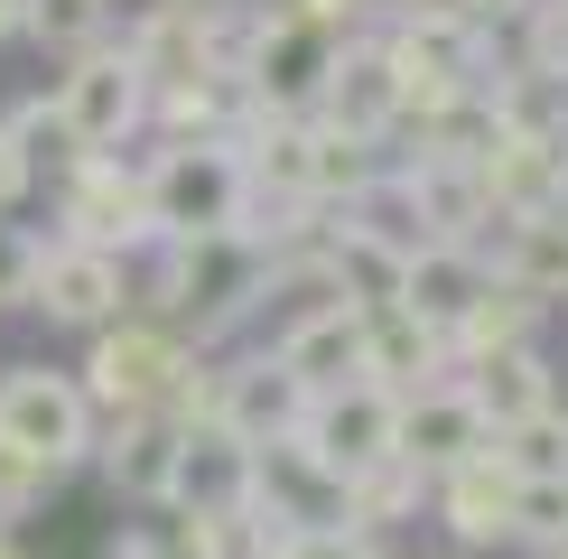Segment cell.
I'll use <instances>...</instances> for the list:
<instances>
[{"label": "cell", "mask_w": 568, "mask_h": 559, "mask_svg": "<svg viewBox=\"0 0 568 559\" xmlns=\"http://www.w3.org/2000/svg\"><path fill=\"white\" fill-rule=\"evenodd\" d=\"M140 186H150L159 243H215V233L243 224V159H233V140H159Z\"/></svg>", "instance_id": "obj_1"}, {"label": "cell", "mask_w": 568, "mask_h": 559, "mask_svg": "<svg viewBox=\"0 0 568 559\" xmlns=\"http://www.w3.org/2000/svg\"><path fill=\"white\" fill-rule=\"evenodd\" d=\"M186 364H196V345H186L178 326H159V317L131 308L122 326H103V336L84 345L75 383H84L93 419H131V410H169V392L186 383Z\"/></svg>", "instance_id": "obj_2"}, {"label": "cell", "mask_w": 568, "mask_h": 559, "mask_svg": "<svg viewBox=\"0 0 568 559\" xmlns=\"http://www.w3.org/2000/svg\"><path fill=\"white\" fill-rule=\"evenodd\" d=\"M47 243H84V252H112V262H140V252L159 243L150 233V186H140L131 159H65L57 169V233Z\"/></svg>", "instance_id": "obj_3"}, {"label": "cell", "mask_w": 568, "mask_h": 559, "mask_svg": "<svg viewBox=\"0 0 568 559\" xmlns=\"http://www.w3.org/2000/svg\"><path fill=\"white\" fill-rule=\"evenodd\" d=\"M57 122L65 140H75V159L84 150H103V159H122V140L150 131V84H140V65L122 57V38H103V47H84V57H65V75H57Z\"/></svg>", "instance_id": "obj_4"}, {"label": "cell", "mask_w": 568, "mask_h": 559, "mask_svg": "<svg viewBox=\"0 0 568 559\" xmlns=\"http://www.w3.org/2000/svg\"><path fill=\"white\" fill-rule=\"evenodd\" d=\"M93 402H84V383L65 364H10L0 373V438L10 448H29L47 457L65 476V466H93Z\"/></svg>", "instance_id": "obj_5"}, {"label": "cell", "mask_w": 568, "mask_h": 559, "mask_svg": "<svg viewBox=\"0 0 568 559\" xmlns=\"http://www.w3.org/2000/svg\"><path fill=\"white\" fill-rule=\"evenodd\" d=\"M140 298L131 262H112V252H84V243H47V262L29 280V308L47 326H65V336H103V326H122Z\"/></svg>", "instance_id": "obj_6"}, {"label": "cell", "mask_w": 568, "mask_h": 559, "mask_svg": "<svg viewBox=\"0 0 568 559\" xmlns=\"http://www.w3.org/2000/svg\"><path fill=\"white\" fill-rule=\"evenodd\" d=\"M336 29H317V19H262V47H252L243 65V103L271 112V122H307L326 93V65H336Z\"/></svg>", "instance_id": "obj_7"}, {"label": "cell", "mask_w": 568, "mask_h": 559, "mask_svg": "<svg viewBox=\"0 0 568 559\" xmlns=\"http://www.w3.org/2000/svg\"><path fill=\"white\" fill-rule=\"evenodd\" d=\"M392 429H400V402L383 383H345V392H317L298 410V448L326 466V476H364V466L392 457Z\"/></svg>", "instance_id": "obj_8"}, {"label": "cell", "mask_w": 568, "mask_h": 559, "mask_svg": "<svg viewBox=\"0 0 568 559\" xmlns=\"http://www.w3.org/2000/svg\"><path fill=\"white\" fill-rule=\"evenodd\" d=\"M392 457L419 466V476L438 485V476H457V466L494 457V419L476 410V392H466V383H429V392H410V402H400Z\"/></svg>", "instance_id": "obj_9"}, {"label": "cell", "mask_w": 568, "mask_h": 559, "mask_svg": "<svg viewBox=\"0 0 568 559\" xmlns=\"http://www.w3.org/2000/svg\"><path fill=\"white\" fill-rule=\"evenodd\" d=\"M307 122H326V131H345V140H373V150H392V131H400V75H392V47L383 38H345L336 47V65H326V93H317V112Z\"/></svg>", "instance_id": "obj_10"}, {"label": "cell", "mask_w": 568, "mask_h": 559, "mask_svg": "<svg viewBox=\"0 0 568 559\" xmlns=\"http://www.w3.org/2000/svg\"><path fill=\"white\" fill-rule=\"evenodd\" d=\"M252 512H262L271 531H290V541L298 531H345V476H326L298 438L252 448Z\"/></svg>", "instance_id": "obj_11"}, {"label": "cell", "mask_w": 568, "mask_h": 559, "mask_svg": "<svg viewBox=\"0 0 568 559\" xmlns=\"http://www.w3.org/2000/svg\"><path fill=\"white\" fill-rule=\"evenodd\" d=\"M178 448L186 429L169 410H131V419H103L93 429V466H103V485L140 512H169V485H178Z\"/></svg>", "instance_id": "obj_12"}, {"label": "cell", "mask_w": 568, "mask_h": 559, "mask_svg": "<svg viewBox=\"0 0 568 559\" xmlns=\"http://www.w3.org/2000/svg\"><path fill=\"white\" fill-rule=\"evenodd\" d=\"M298 410H307V392L271 364V345H252V355H224L215 429L233 438V448H280V438H298Z\"/></svg>", "instance_id": "obj_13"}, {"label": "cell", "mask_w": 568, "mask_h": 559, "mask_svg": "<svg viewBox=\"0 0 568 559\" xmlns=\"http://www.w3.org/2000/svg\"><path fill=\"white\" fill-rule=\"evenodd\" d=\"M271 364L317 402V392H345L364 383V308H307L271 336Z\"/></svg>", "instance_id": "obj_14"}, {"label": "cell", "mask_w": 568, "mask_h": 559, "mask_svg": "<svg viewBox=\"0 0 568 559\" xmlns=\"http://www.w3.org/2000/svg\"><path fill=\"white\" fill-rule=\"evenodd\" d=\"M476 177H485L494 224H523V215L568 205V159H559V140H531V131H494V150L476 159Z\"/></svg>", "instance_id": "obj_15"}, {"label": "cell", "mask_w": 568, "mask_h": 559, "mask_svg": "<svg viewBox=\"0 0 568 559\" xmlns=\"http://www.w3.org/2000/svg\"><path fill=\"white\" fill-rule=\"evenodd\" d=\"M364 383H383L392 402H410V392H429V383H457V355H447V336L419 326L410 308H373L364 317Z\"/></svg>", "instance_id": "obj_16"}, {"label": "cell", "mask_w": 568, "mask_h": 559, "mask_svg": "<svg viewBox=\"0 0 568 559\" xmlns=\"http://www.w3.org/2000/svg\"><path fill=\"white\" fill-rule=\"evenodd\" d=\"M400 177H410V205H419V233L429 243H466V252H485V233H494V205H485V177L466 169V159H400Z\"/></svg>", "instance_id": "obj_17"}, {"label": "cell", "mask_w": 568, "mask_h": 559, "mask_svg": "<svg viewBox=\"0 0 568 559\" xmlns=\"http://www.w3.org/2000/svg\"><path fill=\"white\" fill-rule=\"evenodd\" d=\"M485 280H494L485 252H466V243H419L410 271H400V308H410L419 326H438V336H457V317L485 298Z\"/></svg>", "instance_id": "obj_18"}, {"label": "cell", "mask_w": 568, "mask_h": 559, "mask_svg": "<svg viewBox=\"0 0 568 559\" xmlns=\"http://www.w3.org/2000/svg\"><path fill=\"white\" fill-rule=\"evenodd\" d=\"M429 512L447 522L457 550L513 541V476H504V457H476V466H457V476H438L429 485Z\"/></svg>", "instance_id": "obj_19"}, {"label": "cell", "mask_w": 568, "mask_h": 559, "mask_svg": "<svg viewBox=\"0 0 568 559\" xmlns=\"http://www.w3.org/2000/svg\"><path fill=\"white\" fill-rule=\"evenodd\" d=\"M485 262H494V280H513L523 298H568V205H550V215H523V224H504L485 243Z\"/></svg>", "instance_id": "obj_20"}, {"label": "cell", "mask_w": 568, "mask_h": 559, "mask_svg": "<svg viewBox=\"0 0 568 559\" xmlns=\"http://www.w3.org/2000/svg\"><path fill=\"white\" fill-rule=\"evenodd\" d=\"M457 383L476 392V410L494 419V438H504L513 419H531V410H550V402H559V383H550V364H540V345H513V355H485V364H466Z\"/></svg>", "instance_id": "obj_21"}, {"label": "cell", "mask_w": 568, "mask_h": 559, "mask_svg": "<svg viewBox=\"0 0 568 559\" xmlns=\"http://www.w3.org/2000/svg\"><path fill=\"white\" fill-rule=\"evenodd\" d=\"M215 504H252V448H233L224 429H196L178 448L169 512H215Z\"/></svg>", "instance_id": "obj_22"}, {"label": "cell", "mask_w": 568, "mask_h": 559, "mask_svg": "<svg viewBox=\"0 0 568 559\" xmlns=\"http://www.w3.org/2000/svg\"><path fill=\"white\" fill-rule=\"evenodd\" d=\"M290 531H271L252 504H215V512H169V559H280Z\"/></svg>", "instance_id": "obj_23"}, {"label": "cell", "mask_w": 568, "mask_h": 559, "mask_svg": "<svg viewBox=\"0 0 568 559\" xmlns=\"http://www.w3.org/2000/svg\"><path fill=\"white\" fill-rule=\"evenodd\" d=\"M531 336H540V298H523L513 280H485V298L457 317L447 355H457V373H466V364H485V355H513V345H531Z\"/></svg>", "instance_id": "obj_24"}, {"label": "cell", "mask_w": 568, "mask_h": 559, "mask_svg": "<svg viewBox=\"0 0 568 559\" xmlns=\"http://www.w3.org/2000/svg\"><path fill=\"white\" fill-rule=\"evenodd\" d=\"M419 504H429V476H419V466H400V457L364 466V476H345V531H364V541H383V531L419 522Z\"/></svg>", "instance_id": "obj_25"}, {"label": "cell", "mask_w": 568, "mask_h": 559, "mask_svg": "<svg viewBox=\"0 0 568 559\" xmlns=\"http://www.w3.org/2000/svg\"><path fill=\"white\" fill-rule=\"evenodd\" d=\"M326 262H336V289H345V308H400V271H410V252H383V243H364V233H345V224H326Z\"/></svg>", "instance_id": "obj_26"}, {"label": "cell", "mask_w": 568, "mask_h": 559, "mask_svg": "<svg viewBox=\"0 0 568 559\" xmlns=\"http://www.w3.org/2000/svg\"><path fill=\"white\" fill-rule=\"evenodd\" d=\"M326 224L364 233V243H383V252H419V243H429V233H419V205H410V177H400V159H383V177H373L364 196L345 205V215H326Z\"/></svg>", "instance_id": "obj_27"}, {"label": "cell", "mask_w": 568, "mask_h": 559, "mask_svg": "<svg viewBox=\"0 0 568 559\" xmlns=\"http://www.w3.org/2000/svg\"><path fill=\"white\" fill-rule=\"evenodd\" d=\"M494 457H504V476H513V485H568V402L531 410V419H513V429L494 438Z\"/></svg>", "instance_id": "obj_28"}, {"label": "cell", "mask_w": 568, "mask_h": 559, "mask_svg": "<svg viewBox=\"0 0 568 559\" xmlns=\"http://www.w3.org/2000/svg\"><path fill=\"white\" fill-rule=\"evenodd\" d=\"M19 38L47 47V57H84V47L112 38V0H29V19H19Z\"/></svg>", "instance_id": "obj_29"}, {"label": "cell", "mask_w": 568, "mask_h": 559, "mask_svg": "<svg viewBox=\"0 0 568 559\" xmlns=\"http://www.w3.org/2000/svg\"><path fill=\"white\" fill-rule=\"evenodd\" d=\"M513 541L540 559H568V485H513Z\"/></svg>", "instance_id": "obj_30"}, {"label": "cell", "mask_w": 568, "mask_h": 559, "mask_svg": "<svg viewBox=\"0 0 568 559\" xmlns=\"http://www.w3.org/2000/svg\"><path fill=\"white\" fill-rule=\"evenodd\" d=\"M57 466L47 457H29V448H10V438H0V522H19V512H38L47 495H57Z\"/></svg>", "instance_id": "obj_31"}, {"label": "cell", "mask_w": 568, "mask_h": 559, "mask_svg": "<svg viewBox=\"0 0 568 559\" xmlns=\"http://www.w3.org/2000/svg\"><path fill=\"white\" fill-rule=\"evenodd\" d=\"M38 262H47V233L38 224H0V308H29V280H38Z\"/></svg>", "instance_id": "obj_32"}, {"label": "cell", "mask_w": 568, "mask_h": 559, "mask_svg": "<svg viewBox=\"0 0 568 559\" xmlns=\"http://www.w3.org/2000/svg\"><path fill=\"white\" fill-rule=\"evenodd\" d=\"M429 10H447V0H345V38H392Z\"/></svg>", "instance_id": "obj_33"}, {"label": "cell", "mask_w": 568, "mask_h": 559, "mask_svg": "<svg viewBox=\"0 0 568 559\" xmlns=\"http://www.w3.org/2000/svg\"><path fill=\"white\" fill-rule=\"evenodd\" d=\"M280 559H392V550L364 531H298V541H280Z\"/></svg>", "instance_id": "obj_34"}, {"label": "cell", "mask_w": 568, "mask_h": 559, "mask_svg": "<svg viewBox=\"0 0 568 559\" xmlns=\"http://www.w3.org/2000/svg\"><path fill=\"white\" fill-rule=\"evenodd\" d=\"M447 10H457V19H476L485 38H523V19L540 10V0H447Z\"/></svg>", "instance_id": "obj_35"}, {"label": "cell", "mask_w": 568, "mask_h": 559, "mask_svg": "<svg viewBox=\"0 0 568 559\" xmlns=\"http://www.w3.org/2000/svg\"><path fill=\"white\" fill-rule=\"evenodd\" d=\"M29 196H38V169H29V159H19V140L0 131V224H10V215H19V205H29Z\"/></svg>", "instance_id": "obj_36"}, {"label": "cell", "mask_w": 568, "mask_h": 559, "mask_svg": "<svg viewBox=\"0 0 568 559\" xmlns=\"http://www.w3.org/2000/svg\"><path fill=\"white\" fill-rule=\"evenodd\" d=\"M262 19H317V29L345 38V0H262Z\"/></svg>", "instance_id": "obj_37"}, {"label": "cell", "mask_w": 568, "mask_h": 559, "mask_svg": "<svg viewBox=\"0 0 568 559\" xmlns=\"http://www.w3.org/2000/svg\"><path fill=\"white\" fill-rule=\"evenodd\" d=\"M112 559H169V531H150V522L112 531Z\"/></svg>", "instance_id": "obj_38"}, {"label": "cell", "mask_w": 568, "mask_h": 559, "mask_svg": "<svg viewBox=\"0 0 568 559\" xmlns=\"http://www.w3.org/2000/svg\"><path fill=\"white\" fill-rule=\"evenodd\" d=\"M19 19H29V0H0V47L19 38Z\"/></svg>", "instance_id": "obj_39"}, {"label": "cell", "mask_w": 568, "mask_h": 559, "mask_svg": "<svg viewBox=\"0 0 568 559\" xmlns=\"http://www.w3.org/2000/svg\"><path fill=\"white\" fill-rule=\"evenodd\" d=\"M150 10H186V19H205V10H224V0H150Z\"/></svg>", "instance_id": "obj_40"}, {"label": "cell", "mask_w": 568, "mask_h": 559, "mask_svg": "<svg viewBox=\"0 0 568 559\" xmlns=\"http://www.w3.org/2000/svg\"><path fill=\"white\" fill-rule=\"evenodd\" d=\"M0 559H29V550H19V541H10V531H0Z\"/></svg>", "instance_id": "obj_41"}, {"label": "cell", "mask_w": 568, "mask_h": 559, "mask_svg": "<svg viewBox=\"0 0 568 559\" xmlns=\"http://www.w3.org/2000/svg\"><path fill=\"white\" fill-rule=\"evenodd\" d=\"M550 10H568V0H550Z\"/></svg>", "instance_id": "obj_42"}]
</instances>
